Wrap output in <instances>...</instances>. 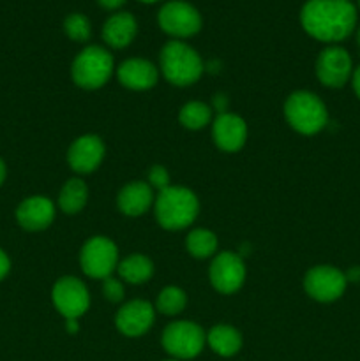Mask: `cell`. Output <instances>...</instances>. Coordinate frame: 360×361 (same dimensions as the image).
I'll use <instances>...</instances> for the list:
<instances>
[{
    "label": "cell",
    "instance_id": "cell-1",
    "mask_svg": "<svg viewBox=\"0 0 360 361\" xmlns=\"http://www.w3.org/2000/svg\"><path fill=\"white\" fill-rule=\"evenodd\" d=\"M300 23L311 37L337 42L355 30L356 9L349 0H309L302 7Z\"/></svg>",
    "mask_w": 360,
    "mask_h": 361
},
{
    "label": "cell",
    "instance_id": "cell-2",
    "mask_svg": "<svg viewBox=\"0 0 360 361\" xmlns=\"http://www.w3.org/2000/svg\"><path fill=\"white\" fill-rule=\"evenodd\" d=\"M200 203L193 190L186 187H166L155 197V217L164 229L176 231L193 224Z\"/></svg>",
    "mask_w": 360,
    "mask_h": 361
},
{
    "label": "cell",
    "instance_id": "cell-3",
    "mask_svg": "<svg viewBox=\"0 0 360 361\" xmlns=\"http://www.w3.org/2000/svg\"><path fill=\"white\" fill-rule=\"evenodd\" d=\"M161 69L166 80L176 87H187L200 80L203 73L198 51L182 41H172L161 49Z\"/></svg>",
    "mask_w": 360,
    "mask_h": 361
},
{
    "label": "cell",
    "instance_id": "cell-4",
    "mask_svg": "<svg viewBox=\"0 0 360 361\" xmlns=\"http://www.w3.org/2000/svg\"><path fill=\"white\" fill-rule=\"evenodd\" d=\"M284 115L289 126L300 134H316L327 126V108L313 92L300 90L289 95L284 104Z\"/></svg>",
    "mask_w": 360,
    "mask_h": 361
},
{
    "label": "cell",
    "instance_id": "cell-5",
    "mask_svg": "<svg viewBox=\"0 0 360 361\" xmlns=\"http://www.w3.org/2000/svg\"><path fill=\"white\" fill-rule=\"evenodd\" d=\"M113 73V59L101 46H88L73 62V80L78 87L95 90L108 83Z\"/></svg>",
    "mask_w": 360,
    "mask_h": 361
},
{
    "label": "cell",
    "instance_id": "cell-6",
    "mask_svg": "<svg viewBox=\"0 0 360 361\" xmlns=\"http://www.w3.org/2000/svg\"><path fill=\"white\" fill-rule=\"evenodd\" d=\"M162 348L176 360L196 358L207 342V335L193 321H175L162 331Z\"/></svg>",
    "mask_w": 360,
    "mask_h": 361
},
{
    "label": "cell",
    "instance_id": "cell-7",
    "mask_svg": "<svg viewBox=\"0 0 360 361\" xmlns=\"http://www.w3.org/2000/svg\"><path fill=\"white\" fill-rule=\"evenodd\" d=\"M80 263L85 275L104 281L119 267V250L106 236H92L81 249Z\"/></svg>",
    "mask_w": 360,
    "mask_h": 361
},
{
    "label": "cell",
    "instance_id": "cell-8",
    "mask_svg": "<svg viewBox=\"0 0 360 361\" xmlns=\"http://www.w3.org/2000/svg\"><path fill=\"white\" fill-rule=\"evenodd\" d=\"M159 27L173 37H191L201 28V16L198 9L182 0L164 4L159 11Z\"/></svg>",
    "mask_w": 360,
    "mask_h": 361
},
{
    "label": "cell",
    "instance_id": "cell-9",
    "mask_svg": "<svg viewBox=\"0 0 360 361\" xmlns=\"http://www.w3.org/2000/svg\"><path fill=\"white\" fill-rule=\"evenodd\" d=\"M346 277L341 270L328 264L311 268L304 277V289L316 302H334L341 298L346 289Z\"/></svg>",
    "mask_w": 360,
    "mask_h": 361
},
{
    "label": "cell",
    "instance_id": "cell-10",
    "mask_svg": "<svg viewBox=\"0 0 360 361\" xmlns=\"http://www.w3.org/2000/svg\"><path fill=\"white\" fill-rule=\"evenodd\" d=\"M53 303L56 310L66 319H78L87 312L90 305V296L83 282L76 277H62L56 281L52 291Z\"/></svg>",
    "mask_w": 360,
    "mask_h": 361
},
{
    "label": "cell",
    "instance_id": "cell-11",
    "mask_svg": "<svg viewBox=\"0 0 360 361\" xmlns=\"http://www.w3.org/2000/svg\"><path fill=\"white\" fill-rule=\"evenodd\" d=\"M353 74L352 56L341 46H328L316 60V76L325 87L341 88Z\"/></svg>",
    "mask_w": 360,
    "mask_h": 361
},
{
    "label": "cell",
    "instance_id": "cell-12",
    "mask_svg": "<svg viewBox=\"0 0 360 361\" xmlns=\"http://www.w3.org/2000/svg\"><path fill=\"white\" fill-rule=\"evenodd\" d=\"M246 281V267L239 254L224 252L219 254L210 264V282L222 295H232L239 291Z\"/></svg>",
    "mask_w": 360,
    "mask_h": 361
},
{
    "label": "cell",
    "instance_id": "cell-13",
    "mask_svg": "<svg viewBox=\"0 0 360 361\" xmlns=\"http://www.w3.org/2000/svg\"><path fill=\"white\" fill-rule=\"evenodd\" d=\"M102 157H104V143L94 134L74 140L67 152V162L76 173H92L99 168Z\"/></svg>",
    "mask_w": 360,
    "mask_h": 361
},
{
    "label": "cell",
    "instance_id": "cell-14",
    "mask_svg": "<svg viewBox=\"0 0 360 361\" xmlns=\"http://www.w3.org/2000/svg\"><path fill=\"white\" fill-rule=\"evenodd\" d=\"M115 323L120 334L127 337H140L147 334L148 328L154 323V309L148 302L133 300L119 310Z\"/></svg>",
    "mask_w": 360,
    "mask_h": 361
},
{
    "label": "cell",
    "instance_id": "cell-15",
    "mask_svg": "<svg viewBox=\"0 0 360 361\" xmlns=\"http://www.w3.org/2000/svg\"><path fill=\"white\" fill-rule=\"evenodd\" d=\"M55 219V207L44 196H32L21 201L16 208V221L27 231L46 229Z\"/></svg>",
    "mask_w": 360,
    "mask_h": 361
},
{
    "label": "cell",
    "instance_id": "cell-16",
    "mask_svg": "<svg viewBox=\"0 0 360 361\" xmlns=\"http://www.w3.org/2000/svg\"><path fill=\"white\" fill-rule=\"evenodd\" d=\"M214 141L221 150L236 152L247 140V126L240 116L221 113L214 122Z\"/></svg>",
    "mask_w": 360,
    "mask_h": 361
},
{
    "label": "cell",
    "instance_id": "cell-17",
    "mask_svg": "<svg viewBox=\"0 0 360 361\" xmlns=\"http://www.w3.org/2000/svg\"><path fill=\"white\" fill-rule=\"evenodd\" d=\"M119 81L131 90H148L157 83V69L145 59H129L116 69Z\"/></svg>",
    "mask_w": 360,
    "mask_h": 361
},
{
    "label": "cell",
    "instance_id": "cell-18",
    "mask_svg": "<svg viewBox=\"0 0 360 361\" xmlns=\"http://www.w3.org/2000/svg\"><path fill=\"white\" fill-rule=\"evenodd\" d=\"M138 23L131 13H116L106 20L102 27V39L115 49H122L136 37Z\"/></svg>",
    "mask_w": 360,
    "mask_h": 361
},
{
    "label": "cell",
    "instance_id": "cell-19",
    "mask_svg": "<svg viewBox=\"0 0 360 361\" xmlns=\"http://www.w3.org/2000/svg\"><path fill=\"white\" fill-rule=\"evenodd\" d=\"M154 201L152 187L147 182H131L119 192V208L129 217L143 215Z\"/></svg>",
    "mask_w": 360,
    "mask_h": 361
},
{
    "label": "cell",
    "instance_id": "cell-20",
    "mask_svg": "<svg viewBox=\"0 0 360 361\" xmlns=\"http://www.w3.org/2000/svg\"><path fill=\"white\" fill-rule=\"evenodd\" d=\"M207 341L212 351L217 353L219 356H224V358L236 355L242 348V335L228 324H217V326L212 328L207 335Z\"/></svg>",
    "mask_w": 360,
    "mask_h": 361
},
{
    "label": "cell",
    "instance_id": "cell-21",
    "mask_svg": "<svg viewBox=\"0 0 360 361\" xmlns=\"http://www.w3.org/2000/svg\"><path fill=\"white\" fill-rule=\"evenodd\" d=\"M119 274L129 284H143L154 274V264L147 256L133 254L119 263Z\"/></svg>",
    "mask_w": 360,
    "mask_h": 361
},
{
    "label": "cell",
    "instance_id": "cell-22",
    "mask_svg": "<svg viewBox=\"0 0 360 361\" xmlns=\"http://www.w3.org/2000/svg\"><path fill=\"white\" fill-rule=\"evenodd\" d=\"M88 190L81 180L73 178L62 187L59 196V207L60 210L66 212V214H78L80 210H83L85 203H87Z\"/></svg>",
    "mask_w": 360,
    "mask_h": 361
},
{
    "label": "cell",
    "instance_id": "cell-23",
    "mask_svg": "<svg viewBox=\"0 0 360 361\" xmlns=\"http://www.w3.org/2000/svg\"><path fill=\"white\" fill-rule=\"evenodd\" d=\"M186 243L191 256L198 257V259L212 256L217 249V238L208 229H194V231H191Z\"/></svg>",
    "mask_w": 360,
    "mask_h": 361
},
{
    "label": "cell",
    "instance_id": "cell-24",
    "mask_svg": "<svg viewBox=\"0 0 360 361\" xmlns=\"http://www.w3.org/2000/svg\"><path fill=\"white\" fill-rule=\"evenodd\" d=\"M212 118V111L207 104L203 102H187L179 113V120L186 129L198 130L203 129Z\"/></svg>",
    "mask_w": 360,
    "mask_h": 361
},
{
    "label": "cell",
    "instance_id": "cell-25",
    "mask_svg": "<svg viewBox=\"0 0 360 361\" xmlns=\"http://www.w3.org/2000/svg\"><path fill=\"white\" fill-rule=\"evenodd\" d=\"M186 293L179 288H164L157 296V310L166 316H175L180 314L186 307Z\"/></svg>",
    "mask_w": 360,
    "mask_h": 361
},
{
    "label": "cell",
    "instance_id": "cell-26",
    "mask_svg": "<svg viewBox=\"0 0 360 361\" xmlns=\"http://www.w3.org/2000/svg\"><path fill=\"white\" fill-rule=\"evenodd\" d=\"M64 30H66L67 37H71L73 41L76 42H85L90 39L92 34V27H90V21L85 14L80 13H74L69 14L64 21Z\"/></svg>",
    "mask_w": 360,
    "mask_h": 361
},
{
    "label": "cell",
    "instance_id": "cell-27",
    "mask_svg": "<svg viewBox=\"0 0 360 361\" xmlns=\"http://www.w3.org/2000/svg\"><path fill=\"white\" fill-rule=\"evenodd\" d=\"M147 183L161 192L166 187H169V173L166 171V168H162V166H152V168L148 169Z\"/></svg>",
    "mask_w": 360,
    "mask_h": 361
},
{
    "label": "cell",
    "instance_id": "cell-28",
    "mask_svg": "<svg viewBox=\"0 0 360 361\" xmlns=\"http://www.w3.org/2000/svg\"><path fill=\"white\" fill-rule=\"evenodd\" d=\"M102 293H104L106 300H109V302H120V300L124 298L122 282L116 281V279L113 277H106L104 281H102Z\"/></svg>",
    "mask_w": 360,
    "mask_h": 361
},
{
    "label": "cell",
    "instance_id": "cell-29",
    "mask_svg": "<svg viewBox=\"0 0 360 361\" xmlns=\"http://www.w3.org/2000/svg\"><path fill=\"white\" fill-rule=\"evenodd\" d=\"M9 270H11L9 256H7V254L0 249V281H4V279L7 277Z\"/></svg>",
    "mask_w": 360,
    "mask_h": 361
},
{
    "label": "cell",
    "instance_id": "cell-30",
    "mask_svg": "<svg viewBox=\"0 0 360 361\" xmlns=\"http://www.w3.org/2000/svg\"><path fill=\"white\" fill-rule=\"evenodd\" d=\"M99 4H101V7H104V9H119V7H122L124 4H126V0H99Z\"/></svg>",
    "mask_w": 360,
    "mask_h": 361
},
{
    "label": "cell",
    "instance_id": "cell-31",
    "mask_svg": "<svg viewBox=\"0 0 360 361\" xmlns=\"http://www.w3.org/2000/svg\"><path fill=\"white\" fill-rule=\"evenodd\" d=\"M346 282H360V267H352L344 274Z\"/></svg>",
    "mask_w": 360,
    "mask_h": 361
},
{
    "label": "cell",
    "instance_id": "cell-32",
    "mask_svg": "<svg viewBox=\"0 0 360 361\" xmlns=\"http://www.w3.org/2000/svg\"><path fill=\"white\" fill-rule=\"evenodd\" d=\"M352 85H353V90H355L356 97L360 99V66L353 71L352 74Z\"/></svg>",
    "mask_w": 360,
    "mask_h": 361
},
{
    "label": "cell",
    "instance_id": "cell-33",
    "mask_svg": "<svg viewBox=\"0 0 360 361\" xmlns=\"http://www.w3.org/2000/svg\"><path fill=\"white\" fill-rule=\"evenodd\" d=\"M67 321V324H66V328H67V331H69V334H76L78 331V321L76 319H66Z\"/></svg>",
    "mask_w": 360,
    "mask_h": 361
},
{
    "label": "cell",
    "instance_id": "cell-34",
    "mask_svg": "<svg viewBox=\"0 0 360 361\" xmlns=\"http://www.w3.org/2000/svg\"><path fill=\"white\" fill-rule=\"evenodd\" d=\"M6 175H7L6 164H4V161H2V159H0V185H2L4 180H6Z\"/></svg>",
    "mask_w": 360,
    "mask_h": 361
},
{
    "label": "cell",
    "instance_id": "cell-35",
    "mask_svg": "<svg viewBox=\"0 0 360 361\" xmlns=\"http://www.w3.org/2000/svg\"><path fill=\"white\" fill-rule=\"evenodd\" d=\"M140 2H145V4H154V2H159V0H140Z\"/></svg>",
    "mask_w": 360,
    "mask_h": 361
},
{
    "label": "cell",
    "instance_id": "cell-36",
    "mask_svg": "<svg viewBox=\"0 0 360 361\" xmlns=\"http://www.w3.org/2000/svg\"><path fill=\"white\" fill-rule=\"evenodd\" d=\"M356 39H359V48H360V28H359V34H356Z\"/></svg>",
    "mask_w": 360,
    "mask_h": 361
},
{
    "label": "cell",
    "instance_id": "cell-37",
    "mask_svg": "<svg viewBox=\"0 0 360 361\" xmlns=\"http://www.w3.org/2000/svg\"><path fill=\"white\" fill-rule=\"evenodd\" d=\"M166 361H180V360H166Z\"/></svg>",
    "mask_w": 360,
    "mask_h": 361
},
{
    "label": "cell",
    "instance_id": "cell-38",
    "mask_svg": "<svg viewBox=\"0 0 360 361\" xmlns=\"http://www.w3.org/2000/svg\"><path fill=\"white\" fill-rule=\"evenodd\" d=\"M359 6H360V0H359Z\"/></svg>",
    "mask_w": 360,
    "mask_h": 361
}]
</instances>
